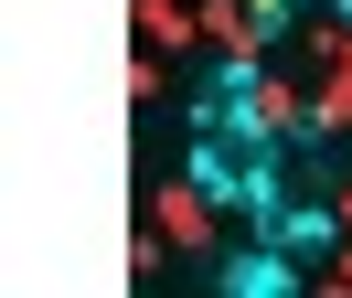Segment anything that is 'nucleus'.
<instances>
[{"label": "nucleus", "mask_w": 352, "mask_h": 298, "mask_svg": "<svg viewBox=\"0 0 352 298\" xmlns=\"http://www.w3.org/2000/svg\"><path fill=\"white\" fill-rule=\"evenodd\" d=\"M299 266H309V255H288L278 234H267V245L224 255V266H214V288H224V298H299Z\"/></svg>", "instance_id": "1"}, {"label": "nucleus", "mask_w": 352, "mask_h": 298, "mask_svg": "<svg viewBox=\"0 0 352 298\" xmlns=\"http://www.w3.org/2000/svg\"><path fill=\"white\" fill-rule=\"evenodd\" d=\"M256 234H278L288 255H309V266H331V245H342L352 224H342V203H278V213H267Z\"/></svg>", "instance_id": "2"}, {"label": "nucleus", "mask_w": 352, "mask_h": 298, "mask_svg": "<svg viewBox=\"0 0 352 298\" xmlns=\"http://www.w3.org/2000/svg\"><path fill=\"white\" fill-rule=\"evenodd\" d=\"M299 11H309V0H245V32H256V43H278Z\"/></svg>", "instance_id": "3"}, {"label": "nucleus", "mask_w": 352, "mask_h": 298, "mask_svg": "<svg viewBox=\"0 0 352 298\" xmlns=\"http://www.w3.org/2000/svg\"><path fill=\"white\" fill-rule=\"evenodd\" d=\"M331 11H342V21H352V0H331Z\"/></svg>", "instance_id": "4"}]
</instances>
